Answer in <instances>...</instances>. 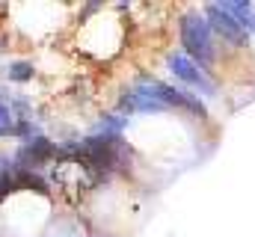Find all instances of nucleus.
Returning a JSON list of instances; mask_svg holds the SVG:
<instances>
[{
	"label": "nucleus",
	"mask_w": 255,
	"mask_h": 237,
	"mask_svg": "<svg viewBox=\"0 0 255 237\" xmlns=\"http://www.w3.org/2000/svg\"><path fill=\"white\" fill-rule=\"evenodd\" d=\"M169 71L178 77V80H184L187 86H193V89H199L202 95H214V83H211V77L193 62L187 54H172L169 57Z\"/></svg>",
	"instance_id": "f03ea898"
},
{
	"label": "nucleus",
	"mask_w": 255,
	"mask_h": 237,
	"mask_svg": "<svg viewBox=\"0 0 255 237\" xmlns=\"http://www.w3.org/2000/svg\"><path fill=\"white\" fill-rule=\"evenodd\" d=\"M205 12H208V27L211 30H217L226 42H232V45H247V39H250V33L220 6V3H208L205 6Z\"/></svg>",
	"instance_id": "7ed1b4c3"
},
{
	"label": "nucleus",
	"mask_w": 255,
	"mask_h": 237,
	"mask_svg": "<svg viewBox=\"0 0 255 237\" xmlns=\"http://www.w3.org/2000/svg\"><path fill=\"white\" fill-rule=\"evenodd\" d=\"M247 33H255V3H247V0H232V3H220Z\"/></svg>",
	"instance_id": "423d86ee"
},
{
	"label": "nucleus",
	"mask_w": 255,
	"mask_h": 237,
	"mask_svg": "<svg viewBox=\"0 0 255 237\" xmlns=\"http://www.w3.org/2000/svg\"><path fill=\"white\" fill-rule=\"evenodd\" d=\"M51 157H60V148L51 142V139H45V136H36V139H27V145L18 151V169H27V172H33V166H42V163H48Z\"/></svg>",
	"instance_id": "20e7f679"
},
{
	"label": "nucleus",
	"mask_w": 255,
	"mask_h": 237,
	"mask_svg": "<svg viewBox=\"0 0 255 237\" xmlns=\"http://www.w3.org/2000/svg\"><path fill=\"white\" fill-rule=\"evenodd\" d=\"M181 45H184L187 57H190L196 65L214 62L211 27H208L205 18H199V15H184V18H181Z\"/></svg>",
	"instance_id": "f257e3e1"
},
{
	"label": "nucleus",
	"mask_w": 255,
	"mask_h": 237,
	"mask_svg": "<svg viewBox=\"0 0 255 237\" xmlns=\"http://www.w3.org/2000/svg\"><path fill=\"white\" fill-rule=\"evenodd\" d=\"M151 89H154V95L160 98V104H163L166 110H169V107H178V110H187L193 116H205L202 101L193 98V95H187V92L172 89V86H166V83H160V80H151Z\"/></svg>",
	"instance_id": "39448f33"
},
{
	"label": "nucleus",
	"mask_w": 255,
	"mask_h": 237,
	"mask_svg": "<svg viewBox=\"0 0 255 237\" xmlns=\"http://www.w3.org/2000/svg\"><path fill=\"white\" fill-rule=\"evenodd\" d=\"M30 77H33V68H30L27 62H15V65H9V80L24 83V80H30Z\"/></svg>",
	"instance_id": "0eeeda50"
}]
</instances>
